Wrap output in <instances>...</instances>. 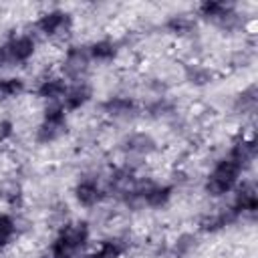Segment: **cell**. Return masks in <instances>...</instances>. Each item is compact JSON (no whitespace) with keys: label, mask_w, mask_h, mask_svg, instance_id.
<instances>
[{"label":"cell","mask_w":258,"mask_h":258,"mask_svg":"<svg viewBox=\"0 0 258 258\" xmlns=\"http://www.w3.org/2000/svg\"><path fill=\"white\" fill-rule=\"evenodd\" d=\"M244 167L234 159L230 157L228 153L220 155L210 171L206 173L204 177V194L214 198V200H220V198H226L228 194H232L236 189V185L242 181V175H244Z\"/></svg>","instance_id":"obj_1"},{"label":"cell","mask_w":258,"mask_h":258,"mask_svg":"<svg viewBox=\"0 0 258 258\" xmlns=\"http://www.w3.org/2000/svg\"><path fill=\"white\" fill-rule=\"evenodd\" d=\"M75 30V16L64 8H48L32 22V34L46 42H67Z\"/></svg>","instance_id":"obj_2"},{"label":"cell","mask_w":258,"mask_h":258,"mask_svg":"<svg viewBox=\"0 0 258 258\" xmlns=\"http://www.w3.org/2000/svg\"><path fill=\"white\" fill-rule=\"evenodd\" d=\"M196 18L198 22L212 24L214 28L222 32H236L244 28V16L240 14L238 6L234 2H224V0H206L196 6Z\"/></svg>","instance_id":"obj_3"},{"label":"cell","mask_w":258,"mask_h":258,"mask_svg":"<svg viewBox=\"0 0 258 258\" xmlns=\"http://www.w3.org/2000/svg\"><path fill=\"white\" fill-rule=\"evenodd\" d=\"M69 113L60 107V103H48L42 109L40 121L34 127L32 139L36 145H52L60 141L69 133Z\"/></svg>","instance_id":"obj_4"},{"label":"cell","mask_w":258,"mask_h":258,"mask_svg":"<svg viewBox=\"0 0 258 258\" xmlns=\"http://www.w3.org/2000/svg\"><path fill=\"white\" fill-rule=\"evenodd\" d=\"M117 149L123 155V161L145 163V159H149L151 155L157 153L159 143L149 131L135 129V131L123 133V137L117 141Z\"/></svg>","instance_id":"obj_5"},{"label":"cell","mask_w":258,"mask_h":258,"mask_svg":"<svg viewBox=\"0 0 258 258\" xmlns=\"http://www.w3.org/2000/svg\"><path fill=\"white\" fill-rule=\"evenodd\" d=\"M107 198L109 196L105 189V175L97 171L83 173L73 185V200L83 210H97L105 204Z\"/></svg>","instance_id":"obj_6"},{"label":"cell","mask_w":258,"mask_h":258,"mask_svg":"<svg viewBox=\"0 0 258 258\" xmlns=\"http://www.w3.org/2000/svg\"><path fill=\"white\" fill-rule=\"evenodd\" d=\"M91 69H93V62H91L87 44H83V42H73V44H67V46H64L62 56H60V62H58V73H60L69 83L89 79Z\"/></svg>","instance_id":"obj_7"},{"label":"cell","mask_w":258,"mask_h":258,"mask_svg":"<svg viewBox=\"0 0 258 258\" xmlns=\"http://www.w3.org/2000/svg\"><path fill=\"white\" fill-rule=\"evenodd\" d=\"M6 64L10 67H24L28 64L38 48V38L32 34V30H16L2 42Z\"/></svg>","instance_id":"obj_8"},{"label":"cell","mask_w":258,"mask_h":258,"mask_svg":"<svg viewBox=\"0 0 258 258\" xmlns=\"http://www.w3.org/2000/svg\"><path fill=\"white\" fill-rule=\"evenodd\" d=\"M101 113L113 123H131L141 115V103L127 93L111 95L101 103Z\"/></svg>","instance_id":"obj_9"},{"label":"cell","mask_w":258,"mask_h":258,"mask_svg":"<svg viewBox=\"0 0 258 258\" xmlns=\"http://www.w3.org/2000/svg\"><path fill=\"white\" fill-rule=\"evenodd\" d=\"M69 81L58 73V71H46L42 75L36 77L34 85H32V93L36 99L48 103H58L67 91Z\"/></svg>","instance_id":"obj_10"},{"label":"cell","mask_w":258,"mask_h":258,"mask_svg":"<svg viewBox=\"0 0 258 258\" xmlns=\"http://www.w3.org/2000/svg\"><path fill=\"white\" fill-rule=\"evenodd\" d=\"M95 97V89H93V83L89 79L85 81H75V83H69L67 85V91L62 95V99L58 101L60 107L67 111V113H75V111H81L85 109Z\"/></svg>","instance_id":"obj_11"},{"label":"cell","mask_w":258,"mask_h":258,"mask_svg":"<svg viewBox=\"0 0 258 258\" xmlns=\"http://www.w3.org/2000/svg\"><path fill=\"white\" fill-rule=\"evenodd\" d=\"M87 48H89V56L93 64H111L119 58L123 50V42L111 36H103V38L89 42Z\"/></svg>","instance_id":"obj_12"},{"label":"cell","mask_w":258,"mask_h":258,"mask_svg":"<svg viewBox=\"0 0 258 258\" xmlns=\"http://www.w3.org/2000/svg\"><path fill=\"white\" fill-rule=\"evenodd\" d=\"M131 242L123 234H111L103 238L93 250H87L83 258H123L129 250Z\"/></svg>","instance_id":"obj_13"},{"label":"cell","mask_w":258,"mask_h":258,"mask_svg":"<svg viewBox=\"0 0 258 258\" xmlns=\"http://www.w3.org/2000/svg\"><path fill=\"white\" fill-rule=\"evenodd\" d=\"M198 18L194 12H175L163 20V32L173 38H191L198 30Z\"/></svg>","instance_id":"obj_14"},{"label":"cell","mask_w":258,"mask_h":258,"mask_svg":"<svg viewBox=\"0 0 258 258\" xmlns=\"http://www.w3.org/2000/svg\"><path fill=\"white\" fill-rule=\"evenodd\" d=\"M181 75H183V81L196 89H202V87H208L214 79H216V71L202 62V60H189L183 64L181 69Z\"/></svg>","instance_id":"obj_15"},{"label":"cell","mask_w":258,"mask_h":258,"mask_svg":"<svg viewBox=\"0 0 258 258\" xmlns=\"http://www.w3.org/2000/svg\"><path fill=\"white\" fill-rule=\"evenodd\" d=\"M0 202L6 208H10V210H16V208L22 206V202H24V187H22V181L16 175L0 179Z\"/></svg>","instance_id":"obj_16"},{"label":"cell","mask_w":258,"mask_h":258,"mask_svg":"<svg viewBox=\"0 0 258 258\" xmlns=\"http://www.w3.org/2000/svg\"><path fill=\"white\" fill-rule=\"evenodd\" d=\"M234 113H238L240 117H254L256 109H258V89L256 85H248L246 89H242L232 103Z\"/></svg>","instance_id":"obj_17"},{"label":"cell","mask_w":258,"mask_h":258,"mask_svg":"<svg viewBox=\"0 0 258 258\" xmlns=\"http://www.w3.org/2000/svg\"><path fill=\"white\" fill-rule=\"evenodd\" d=\"M22 222L12 212H0V250L8 248L20 234H22Z\"/></svg>","instance_id":"obj_18"},{"label":"cell","mask_w":258,"mask_h":258,"mask_svg":"<svg viewBox=\"0 0 258 258\" xmlns=\"http://www.w3.org/2000/svg\"><path fill=\"white\" fill-rule=\"evenodd\" d=\"M26 91H28V85H26V81L22 77H18V75L0 77V105L22 97Z\"/></svg>","instance_id":"obj_19"},{"label":"cell","mask_w":258,"mask_h":258,"mask_svg":"<svg viewBox=\"0 0 258 258\" xmlns=\"http://www.w3.org/2000/svg\"><path fill=\"white\" fill-rule=\"evenodd\" d=\"M196 246H198V236L194 232H181L169 246L167 258H185L196 250Z\"/></svg>","instance_id":"obj_20"},{"label":"cell","mask_w":258,"mask_h":258,"mask_svg":"<svg viewBox=\"0 0 258 258\" xmlns=\"http://www.w3.org/2000/svg\"><path fill=\"white\" fill-rule=\"evenodd\" d=\"M16 135V123L10 117H0V143L12 141Z\"/></svg>","instance_id":"obj_21"},{"label":"cell","mask_w":258,"mask_h":258,"mask_svg":"<svg viewBox=\"0 0 258 258\" xmlns=\"http://www.w3.org/2000/svg\"><path fill=\"white\" fill-rule=\"evenodd\" d=\"M2 67H8L6 64V54H4V48H2V44H0V69Z\"/></svg>","instance_id":"obj_22"}]
</instances>
